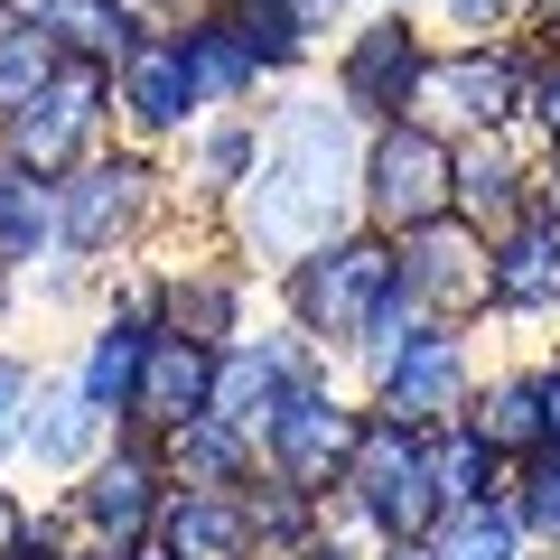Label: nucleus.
Listing matches in <instances>:
<instances>
[{
  "label": "nucleus",
  "instance_id": "nucleus-14",
  "mask_svg": "<svg viewBox=\"0 0 560 560\" xmlns=\"http://www.w3.org/2000/svg\"><path fill=\"white\" fill-rule=\"evenodd\" d=\"M215 355H224V346L160 327V337H150V364H140V393H131V420H140V430H160V440L178 430V420H197L206 401H215Z\"/></svg>",
  "mask_w": 560,
  "mask_h": 560
},
{
  "label": "nucleus",
  "instance_id": "nucleus-40",
  "mask_svg": "<svg viewBox=\"0 0 560 560\" xmlns=\"http://www.w3.org/2000/svg\"><path fill=\"white\" fill-rule=\"evenodd\" d=\"M337 10H346V0H300V20H308V28H318V20H337Z\"/></svg>",
  "mask_w": 560,
  "mask_h": 560
},
{
  "label": "nucleus",
  "instance_id": "nucleus-35",
  "mask_svg": "<svg viewBox=\"0 0 560 560\" xmlns=\"http://www.w3.org/2000/svg\"><path fill=\"white\" fill-rule=\"evenodd\" d=\"M448 10H458V28H504L514 20V0H448Z\"/></svg>",
  "mask_w": 560,
  "mask_h": 560
},
{
  "label": "nucleus",
  "instance_id": "nucleus-26",
  "mask_svg": "<svg viewBox=\"0 0 560 560\" xmlns=\"http://www.w3.org/2000/svg\"><path fill=\"white\" fill-rule=\"evenodd\" d=\"M243 514H253L261 560H290V551H308V541H318V495H308V486H290V477H271L261 495H243Z\"/></svg>",
  "mask_w": 560,
  "mask_h": 560
},
{
  "label": "nucleus",
  "instance_id": "nucleus-43",
  "mask_svg": "<svg viewBox=\"0 0 560 560\" xmlns=\"http://www.w3.org/2000/svg\"><path fill=\"white\" fill-rule=\"evenodd\" d=\"M94 560H121V551H94Z\"/></svg>",
  "mask_w": 560,
  "mask_h": 560
},
{
  "label": "nucleus",
  "instance_id": "nucleus-2",
  "mask_svg": "<svg viewBox=\"0 0 560 560\" xmlns=\"http://www.w3.org/2000/svg\"><path fill=\"white\" fill-rule=\"evenodd\" d=\"M337 495L355 504L364 523H374V541H430V523H440L430 430H411V420H393V411H364V430H355V458H346Z\"/></svg>",
  "mask_w": 560,
  "mask_h": 560
},
{
  "label": "nucleus",
  "instance_id": "nucleus-18",
  "mask_svg": "<svg viewBox=\"0 0 560 560\" xmlns=\"http://www.w3.org/2000/svg\"><path fill=\"white\" fill-rule=\"evenodd\" d=\"M448 215H467L477 234H504L523 215V168H514V150L495 131H477L458 150V197H448Z\"/></svg>",
  "mask_w": 560,
  "mask_h": 560
},
{
  "label": "nucleus",
  "instance_id": "nucleus-10",
  "mask_svg": "<svg viewBox=\"0 0 560 560\" xmlns=\"http://www.w3.org/2000/svg\"><path fill=\"white\" fill-rule=\"evenodd\" d=\"M160 467H168V458H160L150 440H131V448H113V458H94V467H84V486H75V514L94 523L113 551L150 541V533H160V504H168Z\"/></svg>",
  "mask_w": 560,
  "mask_h": 560
},
{
  "label": "nucleus",
  "instance_id": "nucleus-24",
  "mask_svg": "<svg viewBox=\"0 0 560 560\" xmlns=\"http://www.w3.org/2000/svg\"><path fill=\"white\" fill-rule=\"evenodd\" d=\"M150 337H160V327L140 318V308H131L121 327H103V337H94V355H84V374H75V383H84V401H94L103 420H113V411H131L140 364H150Z\"/></svg>",
  "mask_w": 560,
  "mask_h": 560
},
{
  "label": "nucleus",
  "instance_id": "nucleus-6",
  "mask_svg": "<svg viewBox=\"0 0 560 560\" xmlns=\"http://www.w3.org/2000/svg\"><path fill=\"white\" fill-rule=\"evenodd\" d=\"M533 103V75H523L514 47H448V57H430V75H420V103L411 113L430 121H458V131H504V121Z\"/></svg>",
  "mask_w": 560,
  "mask_h": 560
},
{
  "label": "nucleus",
  "instance_id": "nucleus-27",
  "mask_svg": "<svg viewBox=\"0 0 560 560\" xmlns=\"http://www.w3.org/2000/svg\"><path fill=\"white\" fill-rule=\"evenodd\" d=\"M94 430H103V411H94V401H84V383H66V393H47L38 411L20 420V440L38 448L47 467H75L84 448H94Z\"/></svg>",
  "mask_w": 560,
  "mask_h": 560
},
{
  "label": "nucleus",
  "instance_id": "nucleus-28",
  "mask_svg": "<svg viewBox=\"0 0 560 560\" xmlns=\"http://www.w3.org/2000/svg\"><path fill=\"white\" fill-rule=\"evenodd\" d=\"M224 20L243 28V47L261 57V75H290V66L308 57V20H300V0H224Z\"/></svg>",
  "mask_w": 560,
  "mask_h": 560
},
{
  "label": "nucleus",
  "instance_id": "nucleus-16",
  "mask_svg": "<svg viewBox=\"0 0 560 560\" xmlns=\"http://www.w3.org/2000/svg\"><path fill=\"white\" fill-rule=\"evenodd\" d=\"M300 374H308V355H300L290 337H243V346H224V355H215V401H206V411L261 430V420H271V401L290 393Z\"/></svg>",
  "mask_w": 560,
  "mask_h": 560
},
{
  "label": "nucleus",
  "instance_id": "nucleus-9",
  "mask_svg": "<svg viewBox=\"0 0 560 560\" xmlns=\"http://www.w3.org/2000/svg\"><path fill=\"white\" fill-rule=\"evenodd\" d=\"M420 75H430V47L411 38V20L355 28L346 57H337V94H346V113H355V121H401L420 103Z\"/></svg>",
  "mask_w": 560,
  "mask_h": 560
},
{
  "label": "nucleus",
  "instance_id": "nucleus-42",
  "mask_svg": "<svg viewBox=\"0 0 560 560\" xmlns=\"http://www.w3.org/2000/svg\"><path fill=\"white\" fill-rule=\"evenodd\" d=\"M121 560H178V551H168V541H131Z\"/></svg>",
  "mask_w": 560,
  "mask_h": 560
},
{
  "label": "nucleus",
  "instance_id": "nucleus-32",
  "mask_svg": "<svg viewBox=\"0 0 560 560\" xmlns=\"http://www.w3.org/2000/svg\"><path fill=\"white\" fill-rule=\"evenodd\" d=\"M253 160H261V131H253V121H224V131H206V150H197L206 197H234V187L253 178Z\"/></svg>",
  "mask_w": 560,
  "mask_h": 560
},
{
  "label": "nucleus",
  "instance_id": "nucleus-5",
  "mask_svg": "<svg viewBox=\"0 0 560 560\" xmlns=\"http://www.w3.org/2000/svg\"><path fill=\"white\" fill-rule=\"evenodd\" d=\"M355 430H364V411H346L337 383L308 364V374L271 401V420H261V458H271V477L327 495V486L346 477V458H355Z\"/></svg>",
  "mask_w": 560,
  "mask_h": 560
},
{
  "label": "nucleus",
  "instance_id": "nucleus-13",
  "mask_svg": "<svg viewBox=\"0 0 560 560\" xmlns=\"http://www.w3.org/2000/svg\"><path fill=\"white\" fill-rule=\"evenodd\" d=\"M121 103H131L140 131H187V113L206 103V75H197V38L160 28L121 57Z\"/></svg>",
  "mask_w": 560,
  "mask_h": 560
},
{
  "label": "nucleus",
  "instance_id": "nucleus-11",
  "mask_svg": "<svg viewBox=\"0 0 560 560\" xmlns=\"http://www.w3.org/2000/svg\"><path fill=\"white\" fill-rule=\"evenodd\" d=\"M486 253L495 243L467 215H440V224H420V234H401V280L420 290V308L467 318V308H486Z\"/></svg>",
  "mask_w": 560,
  "mask_h": 560
},
{
  "label": "nucleus",
  "instance_id": "nucleus-3",
  "mask_svg": "<svg viewBox=\"0 0 560 560\" xmlns=\"http://www.w3.org/2000/svg\"><path fill=\"white\" fill-rule=\"evenodd\" d=\"M448 197H458V150H448L440 121H374V140H364V224L374 234H420V224H440Z\"/></svg>",
  "mask_w": 560,
  "mask_h": 560
},
{
  "label": "nucleus",
  "instance_id": "nucleus-44",
  "mask_svg": "<svg viewBox=\"0 0 560 560\" xmlns=\"http://www.w3.org/2000/svg\"><path fill=\"white\" fill-rule=\"evenodd\" d=\"M551 38H560V20H551Z\"/></svg>",
  "mask_w": 560,
  "mask_h": 560
},
{
  "label": "nucleus",
  "instance_id": "nucleus-20",
  "mask_svg": "<svg viewBox=\"0 0 560 560\" xmlns=\"http://www.w3.org/2000/svg\"><path fill=\"white\" fill-rule=\"evenodd\" d=\"M168 467H178L187 486H243L253 477V430L224 420V411H197V420L168 430Z\"/></svg>",
  "mask_w": 560,
  "mask_h": 560
},
{
  "label": "nucleus",
  "instance_id": "nucleus-37",
  "mask_svg": "<svg viewBox=\"0 0 560 560\" xmlns=\"http://www.w3.org/2000/svg\"><path fill=\"white\" fill-rule=\"evenodd\" d=\"M20 541H28V514H20V495H10V486H0V560L20 551Z\"/></svg>",
  "mask_w": 560,
  "mask_h": 560
},
{
  "label": "nucleus",
  "instance_id": "nucleus-15",
  "mask_svg": "<svg viewBox=\"0 0 560 560\" xmlns=\"http://www.w3.org/2000/svg\"><path fill=\"white\" fill-rule=\"evenodd\" d=\"M140 206H150V168H140V160H94V168H75L57 224H66L75 253H113V243L140 224Z\"/></svg>",
  "mask_w": 560,
  "mask_h": 560
},
{
  "label": "nucleus",
  "instance_id": "nucleus-33",
  "mask_svg": "<svg viewBox=\"0 0 560 560\" xmlns=\"http://www.w3.org/2000/svg\"><path fill=\"white\" fill-rule=\"evenodd\" d=\"M514 514H523V533H533V541H560V448H533V458H523Z\"/></svg>",
  "mask_w": 560,
  "mask_h": 560
},
{
  "label": "nucleus",
  "instance_id": "nucleus-22",
  "mask_svg": "<svg viewBox=\"0 0 560 560\" xmlns=\"http://www.w3.org/2000/svg\"><path fill=\"white\" fill-rule=\"evenodd\" d=\"M504 448H486L477 430H467V411L458 420H440V430H430V477H440V514L448 504H477V495H504Z\"/></svg>",
  "mask_w": 560,
  "mask_h": 560
},
{
  "label": "nucleus",
  "instance_id": "nucleus-38",
  "mask_svg": "<svg viewBox=\"0 0 560 560\" xmlns=\"http://www.w3.org/2000/svg\"><path fill=\"white\" fill-rule=\"evenodd\" d=\"M541 430H551V448H560V364H541Z\"/></svg>",
  "mask_w": 560,
  "mask_h": 560
},
{
  "label": "nucleus",
  "instance_id": "nucleus-4",
  "mask_svg": "<svg viewBox=\"0 0 560 560\" xmlns=\"http://www.w3.org/2000/svg\"><path fill=\"white\" fill-rule=\"evenodd\" d=\"M393 280H401V243L393 234H337V243H318V253L290 261V318L318 346H355Z\"/></svg>",
  "mask_w": 560,
  "mask_h": 560
},
{
  "label": "nucleus",
  "instance_id": "nucleus-17",
  "mask_svg": "<svg viewBox=\"0 0 560 560\" xmlns=\"http://www.w3.org/2000/svg\"><path fill=\"white\" fill-rule=\"evenodd\" d=\"M160 541L178 560H253V514H243V495H224V486H178V495L160 504Z\"/></svg>",
  "mask_w": 560,
  "mask_h": 560
},
{
  "label": "nucleus",
  "instance_id": "nucleus-30",
  "mask_svg": "<svg viewBox=\"0 0 560 560\" xmlns=\"http://www.w3.org/2000/svg\"><path fill=\"white\" fill-rule=\"evenodd\" d=\"M234 308H243L234 280H178V290H168V327H178V337H206V346L234 337Z\"/></svg>",
  "mask_w": 560,
  "mask_h": 560
},
{
  "label": "nucleus",
  "instance_id": "nucleus-34",
  "mask_svg": "<svg viewBox=\"0 0 560 560\" xmlns=\"http://www.w3.org/2000/svg\"><path fill=\"white\" fill-rule=\"evenodd\" d=\"M523 113H533L541 131L560 140V66H541V75H533V103H523Z\"/></svg>",
  "mask_w": 560,
  "mask_h": 560
},
{
  "label": "nucleus",
  "instance_id": "nucleus-23",
  "mask_svg": "<svg viewBox=\"0 0 560 560\" xmlns=\"http://www.w3.org/2000/svg\"><path fill=\"white\" fill-rule=\"evenodd\" d=\"M38 28L66 47V57H94V66H121V57L140 47L131 0H47V10H38Z\"/></svg>",
  "mask_w": 560,
  "mask_h": 560
},
{
  "label": "nucleus",
  "instance_id": "nucleus-29",
  "mask_svg": "<svg viewBox=\"0 0 560 560\" xmlns=\"http://www.w3.org/2000/svg\"><path fill=\"white\" fill-rule=\"evenodd\" d=\"M57 66H66V47L47 38L38 20H10V28H0V113H20V103L38 94Z\"/></svg>",
  "mask_w": 560,
  "mask_h": 560
},
{
  "label": "nucleus",
  "instance_id": "nucleus-31",
  "mask_svg": "<svg viewBox=\"0 0 560 560\" xmlns=\"http://www.w3.org/2000/svg\"><path fill=\"white\" fill-rule=\"evenodd\" d=\"M187 38H197V75H206V94H243V84L261 75V57L243 47V28L224 20V10H215L206 28H187Z\"/></svg>",
  "mask_w": 560,
  "mask_h": 560
},
{
  "label": "nucleus",
  "instance_id": "nucleus-19",
  "mask_svg": "<svg viewBox=\"0 0 560 560\" xmlns=\"http://www.w3.org/2000/svg\"><path fill=\"white\" fill-rule=\"evenodd\" d=\"M467 430H477L486 448H504V458L551 448V430H541V374H504V383H486V393H467Z\"/></svg>",
  "mask_w": 560,
  "mask_h": 560
},
{
  "label": "nucleus",
  "instance_id": "nucleus-39",
  "mask_svg": "<svg viewBox=\"0 0 560 560\" xmlns=\"http://www.w3.org/2000/svg\"><path fill=\"white\" fill-rule=\"evenodd\" d=\"M533 197H541V215H560V140H551V160H541V187H533Z\"/></svg>",
  "mask_w": 560,
  "mask_h": 560
},
{
  "label": "nucleus",
  "instance_id": "nucleus-1",
  "mask_svg": "<svg viewBox=\"0 0 560 560\" xmlns=\"http://www.w3.org/2000/svg\"><path fill=\"white\" fill-rule=\"evenodd\" d=\"M355 206H364L355 113H337V103H290L271 121V140H261L253 178H243V243L290 271L300 253L337 243Z\"/></svg>",
  "mask_w": 560,
  "mask_h": 560
},
{
  "label": "nucleus",
  "instance_id": "nucleus-8",
  "mask_svg": "<svg viewBox=\"0 0 560 560\" xmlns=\"http://www.w3.org/2000/svg\"><path fill=\"white\" fill-rule=\"evenodd\" d=\"M94 121H103V66H94V57H75V66H57V75H47L38 94L10 113V160L38 168V178H57V168H75V160H84Z\"/></svg>",
  "mask_w": 560,
  "mask_h": 560
},
{
  "label": "nucleus",
  "instance_id": "nucleus-25",
  "mask_svg": "<svg viewBox=\"0 0 560 560\" xmlns=\"http://www.w3.org/2000/svg\"><path fill=\"white\" fill-rule=\"evenodd\" d=\"M47 187H38V168H20V160H0V271H28V261L47 253Z\"/></svg>",
  "mask_w": 560,
  "mask_h": 560
},
{
  "label": "nucleus",
  "instance_id": "nucleus-36",
  "mask_svg": "<svg viewBox=\"0 0 560 560\" xmlns=\"http://www.w3.org/2000/svg\"><path fill=\"white\" fill-rule=\"evenodd\" d=\"M20 440V364H0V448Z\"/></svg>",
  "mask_w": 560,
  "mask_h": 560
},
{
  "label": "nucleus",
  "instance_id": "nucleus-12",
  "mask_svg": "<svg viewBox=\"0 0 560 560\" xmlns=\"http://www.w3.org/2000/svg\"><path fill=\"white\" fill-rule=\"evenodd\" d=\"M486 308L504 318H551L560 308V215H514L486 253Z\"/></svg>",
  "mask_w": 560,
  "mask_h": 560
},
{
  "label": "nucleus",
  "instance_id": "nucleus-41",
  "mask_svg": "<svg viewBox=\"0 0 560 560\" xmlns=\"http://www.w3.org/2000/svg\"><path fill=\"white\" fill-rule=\"evenodd\" d=\"M383 560H430V541H383Z\"/></svg>",
  "mask_w": 560,
  "mask_h": 560
},
{
  "label": "nucleus",
  "instance_id": "nucleus-21",
  "mask_svg": "<svg viewBox=\"0 0 560 560\" xmlns=\"http://www.w3.org/2000/svg\"><path fill=\"white\" fill-rule=\"evenodd\" d=\"M430 560H523V514H514V495L448 504V514L430 523Z\"/></svg>",
  "mask_w": 560,
  "mask_h": 560
},
{
  "label": "nucleus",
  "instance_id": "nucleus-7",
  "mask_svg": "<svg viewBox=\"0 0 560 560\" xmlns=\"http://www.w3.org/2000/svg\"><path fill=\"white\" fill-rule=\"evenodd\" d=\"M374 411H393V420H411V430H440V420H458L467 411V337H458V318H430V327H411L401 337V355L374 374Z\"/></svg>",
  "mask_w": 560,
  "mask_h": 560
}]
</instances>
